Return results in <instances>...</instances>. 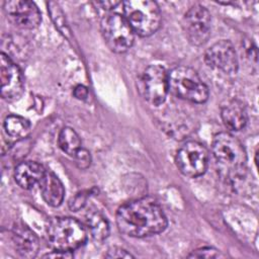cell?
Instances as JSON below:
<instances>
[{
    "instance_id": "6da1fadb",
    "label": "cell",
    "mask_w": 259,
    "mask_h": 259,
    "mask_svg": "<svg viewBox=\"0 0 259 259\" xmlns=\"http://www.w3.org/2000/svg\"><path fill=\"white\" fill-rule=\"evenodd\" d=\"M115 221L119 232L134 238L159 234L168 224L162 207L151 197H142L122 204L116 211Z\"/></svg>"
},
{
    "instance_id": "7a4b0ae2",
    "label": "cell",
    "mask_w": 259,
    "mask_h": 259,
    "mask_svg": "<svg viewBox=\"0 0 259 259\" xmlns=\"http://www.w3.org/2000/svg\"><path fill=\"white\" fill-rule=\"evenodd\" d=\"M211 151L222 178L235 182L245 176L247 153L243 144L235 136L227 132L217 134Z\"/></svg>"
},
{
    "instance_id": "3957f363",
    "label": "cell",
    "mask_w": 259,
    "mask_h": 259,
    "mask_svg": "<svg viewBox=\"0 0 259 259\" xmlns=\"http://www.w3.org/2000/svg\"><path fill=\"white\" fill-rule=\"evenodd\" d=\"M48 240L54 250L69 251L80 248L87 241V231L73 218H54L47 228Z\"/></svg>"
},
{
    "instance_id": "277c9868",
    "label": "cell",
    "mask_w": 259,
    "mask_h": 259,
    "mask_svg": "<svg viewBox=\"0 0 259 259\" xmlns=\"http://www.w3.org/2000/svg\"><path fill=\"white\" fill-rule=\"evenodd\" d=\"M169 91L180 99L203 103L208 98V88L197 72L187 66H177L168 73Z\"/></svg>"
},
{
    "instance_id": "5b68a950",
    "label": "cell",
    "mask_w": 259,
    "mask_h": 259,
    "mask_svg": "<svg viewBox=\"0 0 259 259\" xmlns=\"http://www.w3.org/2000/svg\"><path fill=\"white\" fill-rule=\"evenodd\" d=\"M123 14L135 33L149 36L157 31L161 23V11L155 1L130 0L122 3Z\"/></svg>"
},
{
    "instance_id": "8992f818",
    "label": "cell",
    "mask_w": 259,
    "mask_h": 259,
    "mask_svg": "<svg viewBox=\"0 0 259 259\" xmlns=\"http://www.w3.org/2000/svg\"><path fill=\"white\" fill-rule=\"evenodd\" d=\"M101 33L106 46L114 53L128 51L135 41V31L124 16L109 13L101 19Z\"/></svg>"
},
{
    "instance_id": "52a82bcc",
    "label": "cell",
    "mask_w": 259,
    "mask_h": 259,
    "mask_svg": "<svg viewBox=\"0 0 259 259\" xmlns=\"http://www.w3.org/2000/svg\"><path fill=\"white\" fill-rule=\"evenodd\" d=\"M175 162L183 175L191 178L201 176L207 169V149L197 141H188L177 151Z\"/></svg>"
},
{
    "instance_id": "ba28073f",
    "label": "cell",
    "mask_w": 259,
    "mask_h": 259,
    "mask_svg": "<svg viewBox=\"0 0 259 259\" xmlns=\"http://www.w3.org/2000/svg\"><path fill=\"white\" fill-rule=\"evenodd\" d=\"M210 23L209 11L200 4L192 5L182 19L183 31L188 41L193 46L203 45L210 35Z\"/></svg>"
},
{
    "instance_id": "9c48e42d",
    "label": "cell",
    "mask_w": 259,
    "mask_h": 259,
    "mask_svg": "<svg viewBox=\"0 0 259 259\" xmlns=\"http://www.w3.org/2000/svg\"><path fill=\"white\" fill-rule=\"evenodd\" d=\"M141 90L144 98L152 105L165 102L169 92L168 72L160 65H151L145 69L141 77Z\"/></svg>"
},
{
    "instance_id": "30bf717a",
    "label": "cell",
    "mask_w": 259,
    "mask_h": 259,
    "mask_svg": "<svg viewBox=\"0 0 259 259\" xmlns=\"http://www.w3.org/2000/svg\"><path fill=\"white\" fill-rule=\"evenodd\" d=\"M204 62L209 68L225 74H235L239 67L236 50L233 44L226 39L214 42L205 51Z\"/></svg>"
},
{
    "instance_id": "8fae6325",
    "label": "cell",
    "mask_w": 259,
    "mask_h": 259,
    "mask_svg": "<svg viewBox=\"0 0 259 259\" xmlns=\"http://www.w3.org/2000/svg\"><path fill=\"white\" fill-rule=\"evenodd\" d=\"M0 81L1 96L13 101L18 99L23 92V76L19 67L5 53L0 56Z\"/></svg>"
},
{
    "instance_id": "7c38bea8",
    "label": "cell",
    "mask_w": 259,
    "mask_h": 259,
    "mask_svg": "<svg viewBox=\"0 0 259 259\" xmlns=\"http://www.w3.org/2000/svg\"><path fill=\"white\" fill-rule=\"evenodd\" d=\"M3 10L7 19L20 28H35L38 26L41 20L40 12L37 6L31 1H5L3 4Z\"/></svg>"
},
{
    "instance_id": "4fadbf2b",
    "label": "cell",
    "mask_w": 259,
    "mask_h": 259,
    "mask_svg": "<svg viewBox=\"0 0 259 259\" xmlns=\"http://www.w3.org/2000/svg\"><path fill=\"white\" fill-rule=\"evenodd\" d=\"M221 117L225 126L231 131L242 130L248 121L247 109L238 99L228 100L222 105Z\"/></svg>"
},
{
    "instance_id": "5bb4252c",
    "label": "cell",
    "mask_w": 259,
    "mask_h": 259,
    "mask_svg": "<svg viewBox=\"0 0 259 259\" xmlns=\"http://www.w3.org/2000/svg\"><path fill=\"white\" fill-rule=\"evenodd\" d=\"M12 240L17 253L23 258H32L38 251L36 235L23 225H16L12 230Z\"/></svg>"
},
{
    "instance_id": "9a60e30c",
    "label": "cell",
    "mask_w": 259,
    "mask_h": 259,
    "mask_svg": "<svg viewBox=\"0 0 259 259\" xmlns=\"http://www.w3.org/2000/svg\"><path fill=\"white\" fill-rule=\"evenodd\" d=\"M44 166L34 161L19 163L14 170V180L23 189H31L39 184L46 174Z\"/></svg>"
},
{
    "instance_id": "2e32d148",
    "label": "cell",
    "mask_w": 259,
    "mask_h": 259,
    "mask_svg": "<svg viewBox=\"0 0 259 259\" xmlns=\"http://www.w3.org/2000/svg\"><path fill=\"white\" fill-rule=\"evenodd\" d=\"M39 189L44 200L51 206H59L62 204L65 196V188L59 177L47 171L39 183Z\"/></svg>"
},
{
    "instance_id": "e0dca14e",
    "label": "cell",
    "mask_w": 259,
    "mask_h": 259,
    "mask_svg": "<svg viewBox=\"0 0 259 259\" xmlns=\"http://www.w3.org/2000/svg\"><path fill=\"white\" fill-rule=\"evenodd\" d=\"M86 227L91 237L96 241H103L109 235V224L107 219L98 210H90L87 212Z\"/></svg>"
},
{
    "instance_id": "ac0fdd59",
    "label": "cell",
    "mask_w": 259,
    "mask_h": 259,
    "mask_svg": "<svg viewBox=\"0 0 259 259\" xmlns=\"http://www.w3.org/2000/svg\"><path fill=\"white\" fill-rule=\"evenodd\" d=\"M4 131L8 135V137L21 140L26 138L30 133V123L29 121L19 115L10 114L4 119Z\"/></svg>"
},
{
    "instance_id": "d6986e66",
    "label": "cell",
    "mask_w": 259,
    "mask_h": 259,
    "mask_svg": "<svg viewBox=\"0 0 259 259\" xmlns=\"http://www.w3.org/2000/svg\"><path fill=\"white\" fill-rule=\"evenodd\" d=\"M58 144L61 150L69 156L74 155L81 149V139L75 130L65 126L61 130L58 138Z\"/></svg>"
},
{
    "instance_id": "ffe728a7",
    "label": "cell",
    "mask_w": 259,
    "mask_h": 259,
    "mask_svg": "<svg viewBox=\"0 0 259 259\" xmlns=\"http://www.w3.org/2000/svg\"><path fill=\"white\" fill-rule=\"evenodd\" d=\"M74 160H75V164L76 166L81 169H87L89 168V166L91 165V155L89 153L88 150L81 148L75 155H74Z\"/></svg>"
},
{
    "instance_id": "44dd1931",
    "label": "cell",
    "mask_w": 259,
    "mask_h": 259,
    "mask_svg": "<svg viewBox=\"0 0 259 259\" xmlns=\"http://www.w3.org/2000/svg\"><path fill=\"white\" fill-rule=\"evenodd\" d=\"M220 256V252L211 247L199 248L188 255L189 258H218Z\"/></svg>"
},
{
    "instance_id": "7402d4cb",
    "label": "cell",
    "mask_w": 259,
    "mask_h": 259,
    "mask_svg": "<svg viewBox=\"0 0 259 259\" xmlns=\"http://www.w3.org/2000/svg\"><path fill=\"white\" fill-rule=\"evenodd\" d=\"M87 198H88V192H79L77 193L74 197L71 198V200L69 201V206L72 210L74 211H78L80 210L81 208L84 207V205L86 204V201H87Z\"/></svg>"
},
{
    "instance_id": "603a6c76",
    "label": "cell",
    "mask_w": 259,
    "mask_h": 259,
    "mask_svg": "<svg viewBox=\"0 0 259 259\" xmlns=\"http://www.w3.org/2000/svg\"><path fill=\"white\" fill-rule=\"evenodd\" d=\"M106 258H133L134 256L126 250L119 247H111L105 254Z\"/></svg>"
},
{
    "instance_id": "cb8c5ba5",
    "label": "cell",
    "mask_w": 259,
    "mask_h": 259,
    "mask_svg": "<svg viewBox=\"0 0 259 259\" xmlns=\"http://www.w3.org/2000/svg\"><path fill=\"white\" fill-rule=\"evenodd\" d=\"M73 95L79 100H85L88 96V89L84 85H77L73 90Z\"/></svg>"
},
{
    "instance_id": "d4e9b609",
    "label": "cell",
    "mask_w": 259,
    "mask_h": 259,
    "mask_svg": "<svg viewBox=\"0 0 259 259\" xmlns=\"http://www.w3.org/2000/svg\"><path fill=\"white\" fill-rule=\"evenodd\" d=\"M44 257L45 258H71V257H73V252L55 250L51 253H48V254L44 255Z\"/></svg>"
},
{
    "instance_id": "484cf974",
    "label": "cell",
    "mask_w": 259,
    "mask_h": 259,
    "mask_svg": "<svg viewBox=\"0 0 259 259\" xmlns=\"http://www.w3.org/2000/svg\"><path fill=\"white\" fill-rule=\"evenodd\" d=\"M119 2L117 1H103V2H97V5H99L104 10H110L115 8Z\"/></svg>"
}]
</instances>
